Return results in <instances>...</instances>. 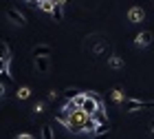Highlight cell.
Returning a JSON list of instances; mask_svg holds the SVG:
<instances>
[{
    "label": "cell",
    "mask_w": 154,
    "mask_h": 139,
    "mask_svg": "<svg viewBox=\"0 0 154 139\" xmlns=\"http://www.w3.org/2000/svg\"><path fill=\"white\" fill-rule=\"evenodd\" d=\"M79 108L84 110V113H88V115H95L97 110L101 108V102H99V97H97L95 93H84V100L79 104Z\"/></svg>",
    "instance_id": "6da1fadb"
},
{
    "label": "cell",
    "mask_w": 154,
    "mask_h": 139,
    "mask_svg": "<svg viewBox=\"0 0 154 139\" xmlns=\"http://www.w3.org/2000/svg\"><path fill=\"white\" fill-rule=\"evenodd\" d=\"M121 108L125 113H137V110H143V100H121Z\"/></svg>",
    "instance_id": "7a4b0ae2"
},
{
    "label": "cell",
    "mask_w": 154,
    "mask_h": 139,
    "mask_svg": "<svg viewBox=\"0 0 154 139\" xmlns=\"http://www.w3.org/2000/svg\"><path fill=\"white\" fill-rule=\"evenodd\" d=\"M152 40H154V33H152V31H141V33L137 36L134 44H137L139 49H145V46H150V44H152Z\"/></svg>",
    "instance_id": "3957f363"
},
{
    "label": "cell",
    "mask_w": 154,
    "mask_h": 139,
    "mask_svg": "<svg viewBox=\"0 0 154 139\" xmlns=\"http://www.w3.org/2000/svg\"><path fill=\"white\" fill-rule=\"evenodd\" d=\"M7 18H9L13 24H20V27H22V24H26L24 16H22V13H20L18 9H13V7H9V9H7Z\"/></svg>",
    "instance_id": "277c9868"
},
{
    "label": "cell",
    "mask_w": 154,
    "mask_h": 139,
    "mask_svg": "<svg viewBox=\"0 0 154 139\" xmlns=\"http://www.w3.org/2000/svg\"><path fill=\"white\" fill-rule=\"evenodd\" d=\"M33 58H51V53H53V49L48 46V44H38V46H33Z\"/></svg>",
    "instance_id": "5b68a950"
},
{
    "label": "cell",
    "mask_w": 154,
    "mask_h": 139,
    "mask_svg": "<svg viewBox=\"0 0 154 139\" xmlns=\"http://www.w3.org/2000/svg\"><path fill=\"white\" fill-rule=\"evenodd\" d=\"M143 16H145V13H143L141 7H132V9L128 11V20H130V22H141Z\"/></svg>",
    "instance_id": "8992f818"
},
{
    "label": "cell",
    "mask_w": 154,
    "mask_h": 139,
    "mask_svg": "<svg viewBox=\"0 0 154 139\" xmlns=\"http://www.w3.org/2000/svg\"><path fill=\"white\" fill-rule=\"evenodd\" d=\"M0 84H5V86H11L13 84V77H11V73H9V66H0Z\"/></svg>",
    "instance_id": "52a82bcc"
},
{
    "label": "cell",
    "mask_w": 154,
    "mask_h": 139,
    "mask_svg": "<svg viewBox=\"0 0 154 139\" xmlns=\"http://www.w3.org/2000/svg\"><path fill=\"white\" fill-rule=\"evenodd\" d=\"M35 68L40 73H46L48 68H51V60L48 58H35Z\"/></svg>",
    "instance_id": "ba28073f"
},
{
    "label": "cell",
    "mask_w": 154,
    "mask_h": 139,
    "mask_svg": "<svg viewBox=\"0 0 154 139\" xmlns=\"http://www.w3.org/2000/svg\"><path fill=\"white\" fill-rule=\"evenodd\" d=\"M0 66H9V49L5 42H0Z\"/></svg>",
    "instance_id": "9c48e42d"
},
{
    "label": "cell",
    "mask_w": 154,
    "mask_h": 139,
    "mask_svg": "<svg viewBox=\"0 0 154 139\" xmlns=\"http://www.w3.org/2000/svg\"><path fill=\"white\" fill-rule=\"evenodd\" d=\"M95 126H97L95 117H93V115H88V117H86V122H84V130H86V133H93Z\"/></svg>",
    "instance_id": "30bf717a"
},
{
    "label": "cell",
    "mask_w": 154,
    "mask_h": 139,
    "mask_svg": "<svg viewBox=\"0 0 154 139\" xmlns=\"http://www.w3.org/2000/svg\"><path fill=\"white\" fill-rule=\"evenodd\" d=\"M38 7H40L42 11L51 13V11H53V0H38Z\"/></svg>",
    "instance_id": "8fae6325"
},
{
    "label": "cell",
    "mask_w": 154,
    "mask_h": 139,
    "mask_svg": "<svg viewBox=\"0 0 154 139\" xmlns=\"http://www.w3.org/2000/svg\"><path fill=\"white\" fill-rule=\"evenodd\" d=\"M53 18H55V22H62V18H64V13H62V5H55L53 2Z\"/></svg>",
    "instance_id": "7c38bea8"
},
{
    "label": "cell",
    "mask_w": 154,
    "mask_h": 139,
    "mask_svg": "<svg viewBox=\"0 0 154 139\" xmlns=\"http://www.w3.org/2000/svg\"><path fill=\"white\" fill-rule=\"evenodd\" d=\"M79 93H82V91H79V88H75V86H73V88H64V97H68V100H75Z\"/></svg>",
    "instance_id": "4fadbf2b"
},
{
    "label": "cell",
    "mask_w": 154,
    "mask_h": 139,
    "mask_svg": "<svg viewBox=\"0 0 154 139\" xmlns=\"http://www.w3.org/2000/svg\"><path fill=\"white\" fill-rule=\"evenodd\" d=\"M93 117H95V122H97V124H108L106 115H103V108H99V110H97V113H95Z\"/></svg>",
    "instance_id": "5bb4252c"
},
{
    "label": "cell",
    "mask_w": 154,
    "mask_h": 139,
    "mask_svg": "<svg viewBox=\"0 0 154 139\" xmlns=\"http://www.w3.org/2000/svg\"><path fill=\"white\" fill-rule=\"evenodd\" d=\"M42 139H53V128L51 126H42Z\"/></svg>",
    "instance_id": "9a60e30c"
},
{
    "label": "cell",
    "mask_w": 154,
    "mask_h": 139,
    "mask_svg": "<svg viewBox=\"0 0 154 139\" xmlns=\"http://www.w3.org/2000/svg\"><path fill=\"white\" fill-rule=\"evenodd\" d=\"M31 95V91H29V88H26V86H22V88H20V91H18V97H20V100H26V97H29Z\"/></svg>",
    "instance_id": "2e32d148"
},
{
    "label": "cell",
    "mask_w": 154,
    "mask_h": 139,
    "mask_svg": "<svg viewBox=\"0 0 154 139\" xmlns=\"http://www.w3.org/2000/svg\"><path fill=\"white\" fill-rule=\"evenodd\" d=\"M93 133H108V124H97Z\"/></svg>",
    "instance_id": "e0dca14e"
},
{
    "label": "cell",
    "mask_w": 154,
    "mask_h": 139,
    "mask_svg": "<svg viewBox=\"0 0 154 139\" xmlns=\"http://www.w3.org/2000/svg\"><path fill=\"white\" fill-rule=\"evenodd\" d=\"M121 64H123V62H121V60H119V58H117V55H115V58H110V66H112V68H119V66H121Z\"/></svg>",
    "instance_id": "ac0fdd59"
},
{
    "label": "cell",
    "mask_w": 154,
    "mask_h": 139,
    "mask_svg": "<svg viewBox=\"0 0 154 139\" xmlns=\"http://www.w3.org/2000/svg\"><path fill=\"white\" fill-rule=\"evenodd\" d=\"M112 97L121 102V100H123V93H121V88H115V91H112Z\"/></svg>",
    "instance_id": "d6986e66"
},
{
    "label": "cell",
    "mask_w": 154,
    "mask_h": 139,
    "mask_svg": "<svg viewBox=\"0 0 154 139\" xmlns=\"http://www.w3.org/2000/svg\"><path fill=\"white\" fill-rule=\"evenodd\" d=\"M143 110H154V100L152 102H143Z\"/></svg>",
    "instance_id": "ffe728a7"
},
{
    "label": "cell",
    "mask_w": 154,
    "mask_h": 139,
    "mask_svg": "<svg viewBox=\"0 0 154 139\" xmlns=\"http://www.w3.org/2000/svg\"><path fill=\"white\" fill-rule=\"evenodd\" d=\"M16 139H33L31 135H20V137H16Z\"/></svg>",
    "instance_id": "44dd1931"
},
{
    "label": "cell",
    "mask_w": 154,
    "mask_h": 139,
    "mask_svg": "<svg viewBox=\"0 0 154 139\" xmlns=\"http://www.w3.org/2000/svg\"><path fill=\"white\" fill-rule=\"evenodd\" d=\"M53 2H55V5H62V7H64V2H66V0H53Z\"/></svg>",
    "instance_id": "7402d4cb"
},
{
    "label": "cell",
    "mask_w": 154,
    "mask_h": 139,
    "mask_svg": "<svg viewBox=\"0 0 154 139\" xmlns=\"http://www.w3.org/2000/svg\"><path fill=\"white\" fill-rule=\"evenodd\" d=\"M5 95V84H0V97Z\"/></svg>",
    "instance_id": "603a6c76"
},
{
    "label": "cell",
    "mask_w": 154,
    "mask_h": 139,
    "mask_svg": "<svg viewBox=\"0 0 154 139\" xmlns=\"http://www.w3.org/2000/svg\"><path fill=\"white\" fill-rule=\"evenodd\" d=\"M150 130H152V133H154V119L150 122Z\"/></svg>",
    "instance_id": "cb8c5ba5"
}]
</instances>
